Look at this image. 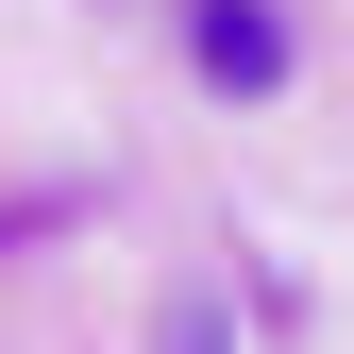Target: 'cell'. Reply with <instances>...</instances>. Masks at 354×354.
<instances>
[{"label":"cell","instance_id":"cell-1","mask_svg":"<svg viewBox=\"0 0 354 354\" xmlns=\"http://www.w3.org/2000/svg\"><path fill=\"white\" fill-rule=\"evenodd\" d=\"M203 68H219V84H236V102H253V84H270V68H287V34H270V17H253V0H203Z\"/></svg>","mask_w":354,"mask_h":354}]
</instances>
